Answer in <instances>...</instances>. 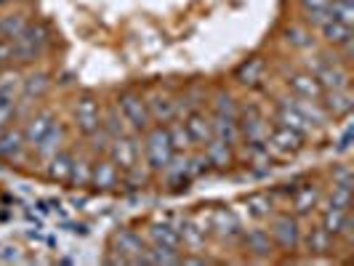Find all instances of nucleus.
Wrapping results in <instances>:
<instances>
[{
    "instance_id": "nucleus-1",
    "label": "nucleus",
    "mask_w": 354,
    "mask_h": 266,
    "mask_svg": "<svg viewBox=\"0 0 354 266\" xmlns=\"http://www.w3.org/2000/svg\"><path fill=\"white\" fill-rule=\"evenodd\" d=\"M147 139H144V158H147V168L152 173H162L165 165L174 158V146H171V136H168V128L162 123L149 125L147 131Z\"/></svg>"
},
{
    "instance_id": "nucleus-2",
    "label": "nucleus",
    "mask_w": 354,
    "mask_h": 266,
    "mask_svg": "<svg viewBox=\"0 0 354 266\" xmlns=\"http://www.w3.org/2000/svg\"><path fill=\"white\" fill-rule=\"evenodd\" d=\"M237 128H240V136H243L250 146H264L266 136H269V123H266L264 115H261L256 106H245V109L237 115Z\"/></svg>"
},
{
    "instance_id": "nucleus-3",
    "label": "nucleus",
    "mask_w": 354,
    "mask_h": 266,
    "mask_svg": "<svg viewBox=\"0 0 354 266\" xmlns=\"http://www.w3.org/2000/svg\"><path fill=\"white\" fill-rule=\"evenodd\" d=\"M144 248H147V243H144L136 231H120L112 240V256H109V261L112 264H139Z\"/></svg>"
},
{
    "instance_id": "nucleus-4",
    "label": "nucleus",
    "mask_w": 354,
    "mask_h": 266,
    "mask_svg": "<svg viewBox=\"0 0 354 266\" xmlns=\"http://www.w3.org/2000/svg\"><path fill=\"white\" fill-rule=\"evenodd\" d=\"M118 109L123 112V117L128 120L133 133H144L152 125V115L147 109V102H144L142 96H136V93H123L118 99Z\"/></svg>"
},
{
    "instance_id": "nucleus-5",
    "label": "nucleus",
    "mask_w": 354,
    "mask_h": 266,
    "mask_svg": "<svg viewBox=\"0 0 354 266\" xmlns=\"http://www.w3.org/2000/svg\"><path fill=\"white\" fill-rule=\"evenodd\" d=\"M264 146L269 149V155L288 158V155H296L304 146V136L299 131H290V128H285V125H277L274 131H269Z\"/></svg>"
},
{
    "instance_id": "nucleus-6",
    "label": "nucleus",
    "mask_w": 354,
    "mask_h": 266,
    "mask_svg": "<svg viewBox=\"0 0 354 266\" xmlns=\"http://www.w3.org/2000/svg\"><path fill=\"white\" fill-rule=\"evenodd\" d=\"M11 43H14V56L27 61V59H35L37 53L43 51V46H46V32H43L40 27L27 24L17 37H11Z\"/></svg>"
},
{
    "instance_id": "nucleus-7",
    "label": "nucleus",
    "mask_w": 354,
    "mask_h": 266,
    "mask_svg": "<svg viewBox=\"0 0 354 266\" xmlns=\"http://www.w3.org/2000/svg\"><path fill=\"white\" fill-rule=\"evenodd\" d=\"M106 155H109V160H112L118 168L128 171V168H133V165L139 162V144L133 142V136H131V133L115 136V139L109 142Z\"/></svg>"
},
{
    "instance_id": "nucleus-8",
    "label": "nucleus",
    "mask_w": 354,
    "mask_h": 266,
    "mask_svg": "<svg viewBox=\"0 0 354 266\" xmlns=\"http://www.w3.org/2000/svg\"><path fill=\"white\" fill-rule=\"evenodd\" d=\"M269 237H272V243H277L280 248H296L299 240H301L296 218H290V216H277V218L272 221V227H269Z\"/></svg>"
},
{
    "instance_id": "nucleus-9",
    "label": "nucleus",
    "mask_w": 354,
    "mask_h": 266,
    "mask_svg": "<svg viewBox=\"0 0 354 266\" xmlns=\"http://www.w3.org/2000/svg\"><path fill=\"white\" fill-rule=\"evenodd\" d=\"M181 123H184V128H187V133H189V139H192V144H195V149L200 146H205V144L213 139V128H211V117H205L203 112H189V115H184L181 117Z\"/></svg>"
},
{
    "instance_id": "nucleus-10",
    "label": "nucleus",
    "mask_w": 354,
    "mask_h": 266,
    "mask_svg": "<svg viewBox=\"0 0 354 266\" xmlns=\"http://www.w3.org/2000/svg\"><path fill=\"white\" fill-rule=\"evenodd\" d=\"M75 120H77V128L86 136H91V133H96L102 128V109L93 99H80L77 106H75Z\"/></svg>"
},
{
    "instance_id": "nucleus-11",
    "label": "nucleus",
    "mask_w": 354,
    "mask_h": 266,
    "mask_svg": "<svg viewBox=\"0 0 354 266\" xmlns=\"http://www.w3.org/2000/svg\"><path fill=\"white\" fill-rule=\"evenodd\" d=\"M319 102H322V109H325L328 115H333V117H346V115L352 112V104H354L352 91H349V88L322 91Z\"/></svg>"
},
{
    "instance_id": "nucleus-12",
    "label": "nucleus",
    "mask_w": 354,
    "mask_h": 266,
    "mask_svg": "<svg viewBox=\"0 0 354 266\" xmlns=\"http://www.w3.org/2000/svg\"><path fill=\"white\" fill-rule=\"evenodd\" d=\"M277 125H285V128H290V131H299L301 136H306L309 128H312V123L306 120V115L293 104V99L277 104Z\"/></svg>"
},
{
    "instance_id": "nucleus-13",
    "label": "nucleus",
    "mask_w": 354,
    "mask_h": 266,
    "mask_svg": "<svg viewBox=\"0 0 354 266\" xmlns=\"http://www.w3.org/2000/svg\"><path fill=\"white\" fill-rule=\"evenodd\" d=\"M319 227L325 231H330L333 237L349 240L352 237V216H349V211H341V208H328L322 213V224Z\"/></svg>"
},
{
    "instance_id": "nucleus-14",
    "label": "nucleus",
    "mask_w": 354,
    "mask_h": 266,
    "mask_svg": "<svg viewBox=\"0 0 354 266\" xmlns=\"http://www.w3.org/2000/svg\"><path fill=\"white\" fill-rule=\"evenodd\" d=\"M53 125H56V117H53L51 112H37V115H32V117L24 123V128H21L24 142L30 144V146H35V144L51 131Z\"/></svg>"
},
{
    "instance_id": "nucleus-15",
    "label": "nucleus",
    "mask_w": 354,
    "mask_h": 266,
    "mask_svg": "<svg viewBox=\"0 0 354 266\" xmlns=\"http://www.w3.org/2000/svg\"><path fill=\"white\" fill-rule=\"evenodd\" d=\"M315 77L319 80L322 91L349 88V72L344 70L341 64H319L315 70Z\"/></svg>"
},
{
    "instance_id": "nucleus-16",
    "label": "nucleus",
    "mask_w": 354,
    "mask_h": 266,
    "mask_svg": "<svg viewBox=\"0 0 354 266\" xmlns=\"http://www.w3.org/2000/svg\"><path fill=\"white\" fill-rule=\"evenodd\" d=\"M64 149V128L62 125H53L51 131L35 144V155L37 160H43V162H48L53 155H59Z\"/></svg>"
},
{
    "instance_id": "nucleus-17",
    "label": "nucleus",
    "mask_w": 354,
    "mask_h": 266,
    "mask_svg": "<svg viewBox=\"0 0 354 266\" xmlns=\"http://www.w3.org/2000/svg\"><path fill=\"white\" fill-rule=\"evenodd\" d=\"M24 146H27V142H24L21 128H6L0 133V158L3 160H19Z\"/></svg>"
},
{
    "instance_id": "nucleus-18",
    "label": "nucleus",
    "mask_w": 354,
    "mask_h": 266,
    "mask_svg": "<svg viewBox=\"0 0 354 266\" xmlns=\"http://www.w3.org/2000/svg\"><path fill=\"white\" fill-rule=\"evenodd\" d=\"M290 88H293V93H296L299 99L319 102V96H322V86H319V80L312 72H299V75H293V77H290Z\"/></svg>"
},
{
    "instance_id": "nucleus-19",
    "label": "nucleus",
    "mask_w": 354,
    "mask_h": 266,
    "mask_svg": "<svg viewBox=\"0 0 354 266\" xmlns=\"http://www.w3.org/2000/svg\"><path fill=\"white\" fill-rule=\"evenodd\" d=\"M147 109L152 115V123H171V120H176V102H171L162 93H152L149 102H147Z\"/></svg>"
},
{
    "instance_id": "nucleus-20",
    "label": "nucleus",
    "mask_w": 354,
    "mask_h": 266,
    "mask_svg": "<svg viewBox=\"0 0 354 266\" xmlns=\"http://www.w3.org/2000/svg\"><path fill=\"white\" fill-rule=\"evenodd\" d=\"M118 165L112 162V160H99V162H93V171H91V184L93 187H99V189H112L115 184H118Z\"/></svg>"
},
{
    "instance_id": "nucleus-21",
    "label": "nucleus",
    "mask_w": 354,
    "mask_h": 266,
    "mask_svg": "<svg viewBox=\"0 0 354 266\" xmlns=\"http://www.w3.org/2000/svg\"><path fill=\"white\" fill-rule=\"evenodd\" d=\"M211 128H213V139L224 144H237L240 139V128H237V120L232 117H221V115H213L211 117Z\"/></svg>"
},
{
    "instance_id": "nucleus-22",
    "label": "nucleus",
    "mask_w": 354,
    "mask_h": 266,
    "mask_svg": "<svg viewBox=\"0 0 354 266\" xmlns=\"http://www.w3.org/2000/svg\"><path fill=\"white\" fill-rule=\"evenodd\" d=\"M21 72L14 67H6L0 70V99H8V102H17V96L21 93Z\"/></svg>"
},
{
    "instance_id": "nucleus-23",
    "label": "nucleus",
    "mask_w": 354,
    "mask_h": 266,
    "mask_svg": "<svg viewBox=\"0 0 354 266\" xmlns=\"http://www.w3.org/2000/svg\"><path fill=\"white\" fill-rule=\"evenodd\" d=\"M203 155L208 160V165H216V168H227L232 162V146L218 139H211V142L203 146Z\"/></svg>"
},
{
    "instance_id": "nucleus-24",
    "label": "nucleus",
    "mask_w": 354,
    "mask_h": 266,
    "mask_svg": "<svg viewBox=\"0 0 354 266\" xmlns=\"http://www.w3.org/2000/svg\"><path fill=\"white\" fill-rule=\"evenodd\" d=\"M102 128H104L112 139H115V136H123V133H133L131 125H128V120L123 117V112L118 109V104L109 106L106 115H102Z\"/></svg>"
},
{
    "instance_id": "nucleus-25",
    "label": "nucleus",
    "mask_w": 354,
    "mask_h": 266,
    "mask_svg": "<svg viewBox=\"0 0 354 266\" xmlns=\"http://www.w3.org/2000/svg\"><path fill=\"white\" fill-rule=\"evenodd\" d=\"M319 30H322V37L328 43H333V46H344L346 40H352V27H346V24H341V21L330 17L319 24Z\"/></svg>"
},
{
    "instance_id": "nucleus-26",
    "label": "nucleus",
    "mask_w": 354,
    "mask_h": 266,
    "mask_svg": "<svg viewBox=\"0 0 354 266\" xmlns=\"http://www.w3.org/2000/svg\"><path fill=\"white\" fill-rule=\"evenodd\" d=\"M149 240H152L155 245H165V248H174V250L181 248L178 229L176 227H171V224H155V227L149 229Z\"/></svg>"
},
{
    "instance_id": "nucleus-27",
    "label": "nucleus",
    "mask_w": 354,
    "mask_h": 266,
    "mask_svg": "<svg viewBox=\"0 0 354 266\" xmlns=\"http://www.w3.org/2000/svg\"><path fill=\"white\" fill-rule=\"evenodd\" d=\"M70 168H72V155L70 152H59L48 160V176L56 181H70Z\"/></svg>"
},
{
    "instance_id": "nucleus-28",
    "label": "nucleus",
    "mask_w": 354,
    "mask_h": 266,
    "mask_svg": "<svg viewBox=\"0 0 354 266\" xmlns=\"http://www.w3.org/2000/svg\"><path fill=\"white\" fill-rule=\"evenodd\" d=\"M46 91H48V77H46L43 72H32V75H27V77L21 80V93H24L27 99H40Z\"/></svg>"
},
{
    "instance_id": "nucleus-29",
    "label": "nucleus",
    "mask_w": 354,
    "mask_h": 266,
    "mask_svg": "<svg viewBox=\"0 0 354 266\" xmlns=\"http://www.w3.org/2000/svg\"><path fill=\"white\" fill-rule=\"evenodd\" d=\"M168 136H171V146H174V152H192L195 149V144L189 139V133H187V128L184 123H174L168 125Z\"/></svg>"
},
{
    "instance_id": "nucleus-30",
    "label": "nucleus",
    "mask_w": 354,
    "mask_h": 266,
    "mask_svg": "<svg viewBox=\"0 0 354 266\" xmlns=\"http://www.w3.org/2000/svg\"><path fill=\"white\" fill-rule=\"evenodd\" d=\"M328 17L341 21V24H346V27H352L354 24V3L352 0H330V6H328Z\"/></svg>"
},
{
    "instance_id": "nucleus-31",
    "label": "nucleus",
    "mask_w": 354,
    "mask_h": 266,
    "mask_svg": "<svg viewBox=\"0 0 354 266\" xmlns=\"http://www.w3.org/2000/svg\"><path fill=\"white\" fill-rule=\"evenodd\" d=\"M213 115H221V117H232V120H237L240 106H237V102L232 99L227 91H218V93H216V102H213Z\"/></svg>"
},
{
    "instance_id": "nucleus-32",
    "label": "nucleus",
    "mask_w": 354,
    "mask_h": 266,
    "mask_svg": "<svg viewBox=\"0 0 354 266\" xmlns=\"http://www.w3.org/2000/svg\"><path fill=\"white\" fill-rule=\"evenodd\" d=\"M328 6H330V0H301L306 21H312V24H317V27L328 19Z\"/></svg>"
},
{
    "instance_id": "nucleus-33",
    "label": "nucleus",
    "mask_w": 354,
    "mask_h": 266,
    "mask_svg": "<svg viewBox=\"0 0 354 266\" xmlns=\"http://www.w3.org/2000/svg\"><path fill=\"white\" fill-rule=\"evenodd\" d=\"M306 245H309L312 253H328V250L333 248V234L325 231L322 227H315V229L309 231V237H306Z\"/></svg>"
},
{
    "instance_id": "nucleus-34",
    "label": "nucleus",
    "mask_w": 354,
    "mask_h": 266,
    "mask_svg": "<svg viewBox=\"0 0 354 266\" xmlns=\"http://www.w3.org/2000/svg\"><path fill=\"white\" fill-rule=\"evenodd\" d=\"M91 171H93V162H88L86 158H72L70 181L77 187H86V184H91Z\"/></svg>"
},
{
    "instance_id": "nucleus-35",
    "label": "nucleus",
    "mask_w": 354,
    "mask_h": 266,
    "mask_svg": "<svg viewBox=\"0 0 354 266\" xmlns=\"http://www.w3.org/2000/svg\"><path fill=\"white\" fill-rule=\"evenodd\" d=\"M317 202H319V192L315 189V187H301V189L296 192V197H293V208H296L299 213L315 211Z\"/></svg>"
},
{
    "instance_id": "nucleus-36",
    "label": "nucleus",
    "mask_w": 354,
    "mask_h": 266,
    "mask_svg": "<svg viewBox=\"0 0 354 266\" xmlns=\"http://www.w3.org/2000/svg\"><path fill=\"white\" fill-rule=\"evenodd\" d=\"M176 229H178V237H181L184 245H189V248H200V245H203L205 231L200 229L197 224H192V221H181Z\"/></svg>"
},
{
    "instance_id": "nucleus-37",
    "label": "nucleus",
    "mask_w": 354,
    "mask_h": 266,
    "mask_svg": "<svg viewBox=\"0 0 354 266\" xmlns=\"http://www.w3.org/2000/svg\"><path fill=\"white\" fill-rule=\"evenodd\" d=\"M211 218H213V229H218L224 237H227V234L232 237V234L240 231V224H237V218H234L230 211H216Z\"/></svg>"
},
{
    "instance_id": "nucleus-38",
    "label": "nucleus",
    "mask_w": 354,
    "mask_h": 266,
    "mask_svg": "<svg viewBox=\"0 0 354 266\" xmlns=\"http://www.w3.org/2000/svg\"><path fill=\"white\" fill-rule=\"evenodd\" d=\"M245 245H248L250 250L266 256V253H269V245H272V237H269V231H264V229H253L245 234Z\"/></svg>"
},
{
    "instance_id": "nucleus-39",
    "label": "nucleus",
    "mask_w": 354,
    "mask_h": 266,
    "mask_svg": "<svg viewBox=\"0 0 354 266\" xmlns=\"http://www.w3.org/2000/svg\"><path fill=\"white\" fill-rule=\"evenodd\" d=\"M352 205V184H333V195H330V208L349 211Z\"/></svg>"
},
{
    "instance_id": "nucleus-40",
    "label": "nucleus",
    "mask_w": 354,
    "mask_h": 266,
    "mask_svg": "<svg viewBox=\"0 0 354 266\" xmlns=\"http://www.w3.org/2000/svg\"><path fill=\"white\" fill-rule=\"evenodd\" d=\"M27 27V21L21 17H8L0 21V37H17Z\"/></svg>"
},
{
    "instance_id": "nucleus-41",
    "label": "nucleus",
    "mask_w": 354,
    "mask_h": 266,
    "mask_svg": "<svg viewBox=\"0 0 354 266\" xmlns=\"http://www.w3.org/2000/svg\"><path fill=\"white\" fill-rule=\"evenodd\" d=\"M248 211H250V216H256V218H266V216L272 213V202H269V197L256 195L248 200Z\"/></svg>"
},
{
    "instance_id": "nucleus-42",
    "label": "nucleus",
    "mask_w": 354,
    "mask_h": 266,
    "mask_svg": "<svg viewBox=\"0 0 354 266\" xmlns=\"http://www.w3.org/2000/svg\"><path fill=\"white\" fill-rule=\"evenodd\" d=\"M288 43H293L296 48H312V46H315V43H312V37L306 35L304 30H299V27L288 30Z\"/></svg>"
},
{
    "instance_id": "nucleus-43",
    "label": "nucleus",
    "mask_w": 354,
    "mask_h": 266,
    "mask_svg": "<svg viewBox=\"0 0 354 266\" xmlns=\"http://www.w3.org/2000/svg\"><path fill=\"white\" fill-rule=\"evenodd\" d=\"M11 120H17L14 117V102H8V99H0V133L8 128Z\"/></svg>"
},
{
    "instance_id": "nucleus-44",
    "label": "nucleus",
    "mask_w": 354,
    "mask_h": 266,
    "mask_svg": "<svg viewBox=\"0 0 354 266\" xmlns=\"http://www.w3.org/2000/svg\"><path fill=\"white\" fill-rule=\"evenodd\" d=\"M259 72H261V61H250V64H245L240 70V77H243V83H256L259 80Z\"/></svg>"
},
{
    "instance_id": "nucleus-45",
    "label": "nucleus",
    "mask_w": 354,
    "mask_h": 266,
    "mask_svg": "<svg viewBox=\"0 0 354 266\" xmlns=\"http://www.w3.org/2000/svg\"><path fill=\"white\" fill-rule=\"evenodd\" d=\"M333 184H352V171L349 168H341L333 173Z\"/></svg>"
},
{
    "instance_id": "nucleus-46",
    "label": "nucleus",
    "mask_w": 354,
    "mask_h": 266,
    "mask_svg": "<svg viewBox=\"0 0 354 266\" xmlns=\"http://www.w3.org/2000/svg\"><path fill=\"white\" fill-rule=\"evenodd\" d=\"M6 3H8V0H0V6H6Z\"/></svg>"
}]
</instances>
